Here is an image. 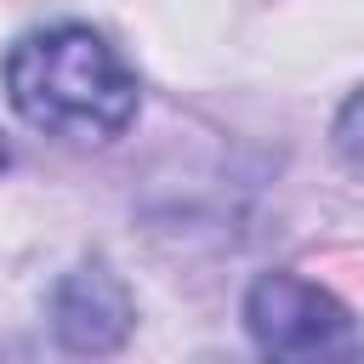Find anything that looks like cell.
Segmentation results:
<instances>
[{"label":"cell","instance_id":"obj_1","mask_svg":"<svg viewBox=\"0 0 364 364\" xmlns=\"http://www.w3.org/2000/svg\"><path fill=\"white\" fill-rule=\"evenodd\" d=\"M6 97L11 108L51 136L68 142H114L142 102L131 63L85 23L34 28L6 51Z\"/></svg>","mask_w":364,"mask_h":364},{"label":"cell","instance_id":"obj_2","mask_svg":"<svg viewBox=\"0 0 364 364\" xmlns=\"http://www.w3.org/2000/svg\"><path fill=\"white\" fill-rule=\"evenodd\" d=\"M245 324L267 364H364L358 318L301 273H262L245 296Z\"/></svg>","mask_w":364,"mask_h":364},{"label":"cell","instance_id":"obj_3","mask_svg":"<svg viewBox=\"0 0 364 364\" xmlns=\"http://www.w3.org/2000/svg\"><path fill=\"white\" fill-rule=\"evenodd\" d=\"M136 324V301L125 290V279L108 262H80L74 273L57 279L51 290V336L80 353V358H102L114 353Z\"/></svg>","mask_w":364,"mask_h":364},{"label":"cell","instance_id":"obj_4","mask_svg":"<svg viewBox=\"0 0 364 364\" xmlns=\"http://www.w3.org/2000/svg\"><path fill=\"white\" fill-rule=\"evenodd\" d=\"M336 154L364 176V91H353L347 108H341V119H336Z\"/></svg>","mask_w":364,"mask_h":364},{"label":"cell","instance_id":"obj_5","mask_svg":"<svg viewBox=\"0 0 364 364\" xmlns=\"http://www.w3.org/2000/svg\"><path fill=\"white\" fill-rule=\"evenodd\" d=\"M6 159H11V154H6V142H0V171H6Z\"/></svg>","mask_w":364,"mask_h":364}]
</instances>
